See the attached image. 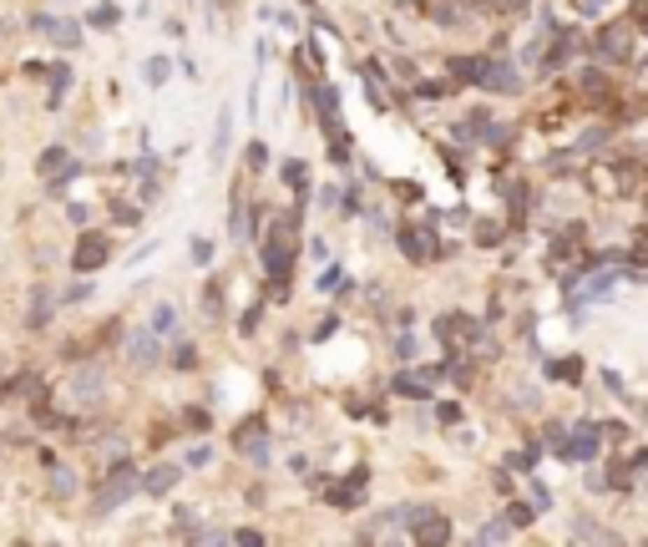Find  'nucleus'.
Masks as SVG:
<instances>
[{
	"mask_svg": "<svg viewBox=\"0 0 648 547\" xmlns=\"http://www.w3.org/2000/svg\"><path fill=\"white\" fill-rule=\"evenodd\" d=\"M132 492H142V481H137V471L132 466H112V476H106V492L97 497V512H112L117 507V501H127V497H132Z\"/></svg>",
	"mask_w": 648,
	"mask_h": 547,
	"instance_id": "obj_1",
	"label": "nucleus"
},
{
	"mask_svg": "<svg viewBox=\"0 0 648 547\" xmlns=\"http://www.w3.org/2000/svg\"><path fill=\"white\" fill-rule=\"evenodd\" d=\"M106 258H112V244H106L101 233H86L76 244V254H71V264H76V274H97Z\"/></svg>",
	"mask_w": 648,
	"mask_h": 547,
	"instance_id": "obj_2",
	"label": "nucleus"
},
{
	"mask_svg": "<svg viewBox=\"0 0 648 547\" xmlns=\"http://www.w3.org/2000/svg\"><path fill=\"white\" fill-rule=\"evenodd\" d=\"M101 385H106L101 365H81L76 375H71V396H76L81 406H97V401H101Z\"/></svg>",
	"mask_w": 648,
	"mask_h": 547,
	"instance_id": "obj_3",
	"label": "nucleus"
},
{
	"mask_svg": "<svg viewBox=\"0 0 648 547\" xmlns=\"http://www.w3.org/2000/svg\"><path fill=\"white\" fill-rule=\"evenodd\" d=\"M233 446H239V451L248 456L253 466H264V462H269V441H264V426H258V421L239 426V436H233Z\"/></svg>",
	"mask_w": 648,
	"mask_h": 547,
	"instance_id": "obj_4",
	"label": "nucleus"
},
{
	"mask_svg": "<svg viewBox=\"0 0 648 547\" xmlns=\"http://www.w3.org/2000/svg\"><path fill=\"white\" fill-rule=\"evenodd\" d=\"M36 31H46L56 46H76L81 41V20H56V15H36Z\"/></svg>",
	"mask_w": 648,
	"mask_h": 547,
	"instance_id": "obj_5",
	"label": "nucleus"
},
{
	"mask_svg": "<svg viewBox=\"0 0 648 547\" xmlns=\"http://www.w3.org/2000/svg\"><path fill=\"white\" fill-rule=\"evenodd\" d=\"M172 487H178V466H167V462L142 476V492H153V497H162V492H172Z\"/></svg>",
	"mask_w": 648,
	"mask_h": 547,
	"instance_id": "obj_6",
	"label": "nucleus"
},
{
	"mask_svg": "<svg viewBox=\"0 0 648 547\" xmlns=\"http://www.w3.org/2000/svg\"><path fill=\"white\" fill-rule=\"evenodd\" d=\"M127 349H132V365H153L157 360V330L153 335H132V345H127Z\"/></svg>",
	"mask_w": 648,
	"mask_h": 547,
	"instance_id": "obj_7",
	"label": "nucleus"
},
{
	"mask_svg": "<svg viewBox=\"0 0 648 547\" xmlns=\"http://www.w3.org/2000/svg\"><path fill=\"white\" fill-rule=\"evenodd\" d=\"M153 330H157V335H172V330H178V310H172V304H157V310H153Z\"/></svg>",
	"mask_w": 648,
	"mask_h": 547,
	"instance_id": "obj_8",
	"label": "nucleus"
},
{
	"mask_svg": "<svg viewBox=\"0 0 648 547\" xmlns=\"http://www.w3.org/2000/svg\"><path fill=\"white\" fill-rule=\"evenodd\" d=\"M228 132H233V117H228V106L218 112V132H213V158H223L228 152Z\"/></svg>",
	"mask_w": 648,
	"mask_h": 547,
	"instance_id": "obj_9",
	"label": "nucleus"
},
{
	"mask_svg": "<svg viewBox=\"0 0 648 547\" xmlns=\"http://www.w3.org/2000/svg\"><path fill=\"white\" fill-rule=\"evenodd\" d=\"M36 167H41V172H61V167H71V162H66V147H46Z\"/></svg>",
	"mask_w": 648,
	"mask_h": 547,
	"instance_id": "obj_10",
	"label": "nucleus"
},
{
	"mask_svg": "<svg viewBox=\"0 0 648 547\" xmlns=\"http://www.w3.org/2000/svg\"><path fill=\"white\" fill-rule=\"evenodd\" d=\"M46 319H51V294H36V299H31V314H26V324H36V330H41Z\"/></svg>",
	"mask_w": 648,
	"mask_h": 547,
	"instance_id": "obj_11",
	"label": "nucleus"
},
{
	"mask_svg": "<svg viewBox=\"0 0 648 547\" xmlns=\"http://www.w3.org/2000/svg\"><path fill=\"white\" fill-rule=\"evenodd\" d=\"M167 71H172V67H167V56H153V61H147V67H142L147 86H162V81H167Z\"/></svg>",
	"mask_w": 648,
	"mask_h": 547,
	"instance_id": "obj_12",
	"label": "nucleus"
},
{
	"mask_svg": "<svg viewBox=\"0 0 648 547\" xmlns=\"http://www.w3.org/2000/svg\"><path fill=\"white\" fill-rule=\"evenodd\" d=\"M284 178H289L294 188H304V162H284Z\"/></svg>",
	"mask_w": 648,
	"mask_h": 547,
	"instance_id": "obj_13",
	"label": "nucleus"
},
{
	"mask_svg": "<svg viewBox=\"0 0 648 547\" xmlns=\"http://www.w3.org/2000/svg\"><path fill=\"white\" fill-rule=\"evenodd\" d=\"M208 462H213L208 446H192V451H188V466H208Z\"/></svg>",
	"mask_w": 648,
	"mask_h": 547,
	"instance_id": "obj_14",
	"label": "nucleus"
},
{
	"mask_svg": "<svg viewBox=\"0 0 648 547\" xmlns=\"http://www.w3.org/2000/svg\"><path fill=\"white\" fill-rule=\"evenodd\" d=\"M264 158H269V147L253 142V147H248V167H264Z\"/></svg>",
	"mask_w": 648,
	"mask_h": 547,
	"instance_id": "obj_15",
	"label": "nucleus"
},
{
	"mask_svg": "<svg viewBox=\"0 0 648 547\" xmlns=\"http://www.w3.org/2000/svg\"><path fill=\"white\" fill-rule=\"evenodd\" d=\"M208 258H213V244H203V238H198V244H192V264H208Z\"/></svg>",
	"mask_w": 648,
	"mask_h": 547,
	"instance_id": "obj_16",
	"label": "nucleus"
},
{
	"mask_svg": "<svg viewBox=\"0 0 648 547\" xmlns=\"http://www.w3.org/2000/svg\"><path fill=\"white\" fill-rule=\"evenodd\" d=\"M92 20H97V26H112L117 11H112V6H97V11H92Z\"/></svg>",
	"mask_w": 648,
	"mask_h": 547,
	"instance_id": "obj_17",
	"label": "nucleus"
}]
</instances>
